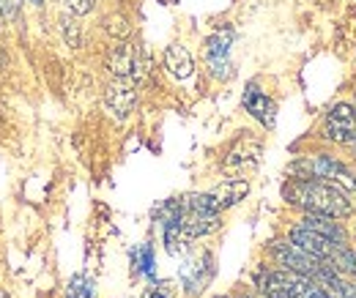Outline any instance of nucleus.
<instances>
[{
	"mask_svg": "<svg viewBox=\"0 0 356 298\" xmlns=\"http://www.w3.org/2000/svg\"><path fill=\"white\" fill-rule=\"evenodd\" d=\"M299 224H305L307 230H315V233H321L323 238H329L332 244H337V247H348V233L337 224V219H332V216H321V213H305L302 219H299Z\"/></svg>",
	"mask_w": 356,
	"mask_h": 298,
	"instance_id": "nucleus-14",
	"label": "nucleus"
},
{
	"mask_svg": "<svg viewBox=\"0 0 356 298\" xmlns=\"http://www.w3.org/2000/svg\"><path fill=\"white\" fill-rule=\"evenodd\" d=\"M288 172L296 181H329L346 192L356 194V170L351 165L329 156V154H315V156H302L296 159Z\"/></svg>",
	"mask_w": 356,
	"mask_h": 298,
	"instance_id": "nucleus-3",
	"label": "nucleus"
},
{
	"mask_svg": "<svg viewBox=\"0 0 356 298\" xmlns=\"http://www.w3.org/2000/svg\"><path fill=\"white\" fill-rule=\"evenodd\" d=\"M143 298H170V296H168V290H165V288L154 285V288H148V293H145Z\"/></svg>",
	"mask_w": 356,
	"mask_h": 298,
	"instance_id": "nucleus-22",
	"label": "nucleus"
},
{
	"mask_svg": "<svg viewBox=\"0 0 356 298\" xmlns=\"http://www.w3.org/2000/svg\"><path fill=\"white\" fill-rule=\"evenodd\" d=\"M323 137L329 142H337V145H351L356 142V107L354 104H334L329 113H326V121H323Z\"/></svg>",
	"mask_w": 356,
	"mask_h": 298,
	"instance_id": "nucleus-6",
	"label": "nucleus"
},
{
	"mask_svg": "<svg viewBox=\"0 0 356 298\" xmlns=\"http://www.w3.org/2000/svg\"><path fill=\"white\" fill-rule=\"evenodd\" d=\"M134 104H137L134 83L132 80H121V77H115V83L107 88V93H104V107L113 113V118L124 121V118L132 115Z\"/></svg>",
	"mask_w": 356,
	"mask_h": 298,
	"instance_id": "nucleus-10",
	"label": "nucleus"
},
{
	"mask_svg": "<svg viewBox=\"0 0 356 298\" xmlns=\"http://www.w3.org/2000/svg\"><path fill=\"white\" fill-rule=\"evenodd\" d=\"M315 282L329 298H356V282H351L346 274H340L332 265H323L321 274L315 276Z\"/></svg>",
	"mask_w": 356,
	"mask_h": 298,
	"instance_id": "nucleus-13",
	"label": "nucleus"
},
{
	"mask_svg": "<svg viewBox=\"0 0 356 298\" xmlns=\"http://www.w3.org/2000/svg\"><path fill=\"white\" fill-rule=\"evenodd\" d=\"M14 11H17V0H0V19L14 17Z\"/></svg>",
	"mask_w": 356,
	"mask_h": 298,
	"instance_id": "nucleus-21",
	"label": "nucleus"
},
{
	"mask_svg": "<svg viewBox=\"0 0 356 298\" xmlns=\"http://www.w3.org/2000/svg\"><path fill=\"white\" fill-rule=\"evenodd\" d=\"M261 162V145L250 137H241L225 156V170L227 172H247L255 170Z\"/></svg>",
	"mask_w": 356,
	"mask_h": 298,
	"instance_id": "nucleus-11",
	"label": "nucleus"
},
{
	"mask_svg": "<svg viewBox=\"0 0 356 298\" xmlns=\"http://www.w3.org/2000/svg\"><path fill=\"white\" fill-rule=\"evenodd\" d=\"M107 66H110V72H113L115 77H121V80L137 83V80L143 77V55L137 52V47H132V44H118V47H113L110 55H107Z\"/></svg>",
	"mask_w": 356,
	"mask_h": 298,
	"instance_id": "nucleus-9",
	"label": "nucleus"
},
{
	"mask_svg": "<svg viewBox=\"0 0 356 298\" xmlns=\"http://www.w3.org/2000/svg\"><path fill=\"white\" fill-rule=\"evenodd\" d=\"M285 200L305 213H321L332 219H348L356 213V203L351 192L329 183V181H296L291 178L282 189Z\"/></svg>",
	"mask_w": 356,
	"mask_h": 298,
	"instance_id": "nucleus-1",
	"label": "nucleus"
},
{
	"mask_svg": "<svg viewBox=\"0 0 356 298\" xmlns=\"http://www.w3.org/2000/svg\"><path fill=\"white\" fill-rule=\"evenodd\" d=\"M31 3H39V0H31Z\"/></svg>",
	"mask_w": 356,
	"mask_h": 298,
	"instance_id": "nucleus-26",
	"label": "nucleus"
},
{
	"mask_svg": "<svg viewBox=\"0 0 356 298\" xmlns=\"http://www.w3.org/2000/svg\"><path fill=\"white\" fill-rule=\"evenodd\" d=\"M348 148H351V154H354V159H356V142H351V145H348Z\"/></svg>",
	"mask_w": 356,
	"mask_h": 298,
	"instance_id": "nucleus-23",
	"label": "nucleus"
},
{
	"mask_svg": "<svg viewBox=\"0 0 356 298\" xmlns=\"http://www.w3.org/2000/svg\"><path fill=\"white\" fill-rule=\"evenodd\" d=\"M255 288L264 298H329L315 279L285 268L255 271Z\"/></svg>",
	"mask_w": 356,
	"mask_h": 298,
	"instance_id": "nucleus-2",
	"label": "nucleus"
},
{
	"mask_svg": "<svg viewBox=\"0 0 356 298\" xmlns=\"http://www.w3.org/2000/svg\"><path fill=\"white\" fill-rule=\"evenodd\" d=\"M288 241H291V244H296L299 249H305L307 255L323 260L326 265H334V257L340 255V249H346V247L332 244V241H329V238H323L321 233L307 230L305 224H293V227H291V233H288Z\"/></svg>",
	"mask_w": 356,
	"mask_h": 298,
	"instance_id": "nucleus-8",
	"label": "nucleus"
},
{
	"mask_svg": "<svg viewBox=\"0 0 356 298\" xmlns=\"http://www.w3.org/2000/svg\"><path fill=\"white\" fill-rule=\"evenodd\" d=\"M268 255L277 263V268L296 271V274L310 276V279H315V276L321 274V268L326 265L323 260L307 255L305 249H299V247L291 244V241H271V244H268Z\"/></svg>",
	"mask_w": 356,
	"mask_h": 298,
	"instance_id": "nucleus-5",
	"label": "nucleus"
},
{
	"mask_svg": "<svg viewBox=\"0 0 356 298\" xmlns=\"http://www.w3.org/2000/svg\"><path fill=\"white\" fill-rule=\"evenodd\" d=\"M69 298H93V285L86 276H74L69 285Z\"/></svg>",
	"mask_w": 356,
	"mask_h": 298,
	"instance_id": "nucleus-17",
	"label": "nucleus"
},
{
	"mask_svg": "<svg viewBox=\"0 0 356 298\" xmlns=\"http://www.w3.org/2000/svg\"><path fill=\"white\" fill-rule=\"evenodd\" d=\"M244 110L266 129H274V124H277V107L258 85H250L244 90Z\"/></svg>",
	"mask_w": 356,
	"mask_h": 298,
	"instance_id": "nucleus-12",
	"label": "nucleus"
},
{
	"mask_svg": "<svg viewBox=\"0 0 356 298\" xmlns=\"http://www.w3.org/2000/svg\"><path fill=\"white\" fill-rule=\"evenodd\" d=\"M140 268H143V274L154 276V249H151L148 244L140 247Z\"/></svg>",
	"mask_w": 356,
	"mask_h": 298,
	"instance_id": "nucleus-19",
	"label": "nucleus"
},
{
	"mask_svg": "<svg viewBox=\"0 0 356 298\" xmlns=\"http://www.w3.org/2000/svg\"><path fill=\"white\" fill-rule=\"evenodd\" d=\"M230 44H233V31L230 28H220L217 33H211L206 39L203 55L206 63L211 69V74L217 80H230L233 77V63H230Z\"/></svg>",
	"mask_w": 356,
	"mask_h": 298,
	"instance_id": "nucleus-7",
	"label": "nucleus"
},
{
	"mask_svg": "<svg viewBox=\"0 0 356 298\" xmlns=\"http://www.w3.org/2000/svg\"><path fill=\"white\" fill-rule=\"evenodd\" d=\"M250 194V181L244 178H227L220 186H214L211 192H200V194H189L184 200L186 208L206 213H222L225 208H233L236 203H241Z\"/></svg>",
	"mask_w": 356,
	"mask_h": 298,
	"instance_id": "nucleus-4",
	"label": "nucleus"
},
{
	"mask_svg": "<svg viewBox=\"0 0 356 298\" xmlns=\"http://www.w3.org/2000/svg\"><path fill=\"white\" fill-rule=\"evenodd\" d=\"M63 33H66V42L69 47H80V28L72 17H63Z\"/></svg>",
	"mask_w": 356,
	"mask_h": 298,
	"instance_id": "nucleus-18",
	"label": "nucleus"
},
{
	"mask_svg": "<svg viewBox=\"0 0 356 298\" xmlns=\"http://www.w3.org/2000/svg\"><path fill=\"white\" fill-rule=\"evenodd\" d=\"M0 298H8V293H6V290H0Z\"/></svg>",
	"mask_w": 356,
	"mask_h": 298,
	"instance_id": "nucleus-24",
	"label": "nucleus"
},
{
	"mask_svg": "<svg viewBox=\"0 0 356 298\" xmlns=\"http://www.w3.org/2000/svg\"><path fill=\"white\" fill-rule=\"evenodd\" d=\"M63 3H66L69 11L77 14V17H80V14H88L90 8H93V0H63Z\"/></svg>",
	"mask_w": 356,
	"mask_h": 298,
	"instance_id": "nucleus-20",
	"label": "nucleus"
},
{
	"mask_svg": "<svg viewBox=\"0 0 356 298\" xmlns=\"http://www.w3.org/2000/svg\"><path fill=\"white\" fill-rule=\"evenodd\" d=\"M354 235H356V224H354Z\"/></svg>",
	"mask_w": 356,
	"mask_h": 298,
	"instance_id": "nucleus-27",
	"label": "nucleus"
},
{
	"mask_svg": "<svg viewBox=\"0 0 356 298\" xmlns=\"http://www.w3.org/2000/svg\"><path fill=\"white\" fill-rule=\"evenodd\" d=\"M184 271H192V276L186 274V276H181V279H184V285H186V293L195 296V293L203 290V285H206V282L211 279V274H214V268H211V257L203 255L200 257V263H192V265H186Z\"/></svg>",
	"mask_w": 356,
	"mask_h": 298,
	"instance_id": "nucleus-16",
	"label": "nucleus"
},
{
	"mask_svg": "<svg viewBox=\"0 0 356 298\" xmlns=\"http://www.w3.org/2000/svg\"><path fill=\"white\" fill-rule=\"evenodd\" d=\"M214 298H230V296H214Z\"/></svg>",
	"mask_w": 356,
	"mask_h": 298,
	"instance_id": "nucleus-25",
	"label": "nucleus"
},
{
	"mask_svg": "<svg viewBox=\"0 0 356 298\" xmlns=\"http://www.w3.org/2000/svg\"><path fill=\"white\" fill-rule=\"evenodd\" d=\"M165 69H168L176 80L192 77V72H195V60H192L189 49L181 47V44H170L168 52H165Z\"/></svg>",
	"mask_w": 356,
	"mask_h": 298,
	"instance_id": "nucleus-15",
	"label": "nucleus"
}]
</instances>
